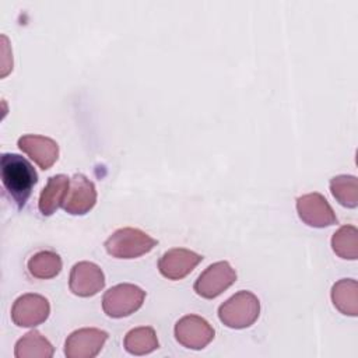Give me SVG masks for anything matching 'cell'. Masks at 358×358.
I'll return each instance as SVG.
<instances>
[{
    "label": "cell",
    "instance_id": "9",
    "mask_svg": "<svg viewBox=\"0 0 358 358\" xmlns=\"http://www.w3.org/2000/svg\"><path fill=\"white\" fill-rule=\"evenodd\" d=\"M106 340L108 333L101 329H78L66 338L64 354L67 358H94L99 354Z\"/></svg>",
    "mask_w": 358,
    "mask_h": 358
},
{
    "label": "cell",
    "instance_id": "14",
    "mask_svg": "<svg viewBox=\"0 0 358 358\" xmlns=\"http://www.w3.org/2000/svg\"><path fill=\"white\" fill-rule=\"evenodd\" d=\"M70 187V179L63 175H55L48 179L46 186L41 192L38 207L43 215H52L59 207L63 206Z\"/></svg>",
    "mask_w": 358,
    "mask_h": 358
},
{
    "label": "cell",
    "instance_id": "5",
    "mask_svg": "<svg viewBox=\"0 0 358 358\" xmlns=\"http://www.w3.org/2000/svg\"><path fill=\"white\" fill-rule=\"evenodd\" d=\"M236 281V271L228 262H217L210 264L196 280L193 288L197 295L213 299L221 295Z\"/></svg>",
    "mask_w": 358,
    "mask_h": 358
},
{
    "label": "cell",
    "instance_id": "11",
    "mask_svg": "<svg viewBox=\"0 0 358 358\" xmlns=\"http://www.w3.org/2000/svg\"><path fill=\"white\" fill-rule=\"evenodd\" d=\"M95 203L96 190L94 183L83 173H76L70 179V187L62 207L71 215H84L94 208Z\"/></svg>",
    "mask_w": 358,
    "mask_h": 358
},
{
    "label": "cell",
    "instance_id": "16",
    "mask_svg": "<svg viewBox=\"0 0 358 358\" xmlns=\"http://www.w3.org/2000/svg\"><path fill=\"white\" fill-rule=\"evenodd\" d=\"M14 354L17 358H50L55 354V348L46 337L32 330L17 341Z\"/></svg>",
    "mask_w": 358,
    "mask_h": 358
},
{
    "label": "cell",
    "instance_id": "12",
    "mask_svg": "<svg viewBox=\"0 0 358 358\" xmlns=\"http://www.w3.org/2000/svg\"><path fill=\"white\" fill-rule=\"evenodd\" d=\"M203 260V256L183 248H175L165 252L159 262V273L168 280H182L190 274L194 267Z\"/></svg>",
    "mask_w": 358,
    "mask_h": 358
},
{
    "label": "cell",
    "instance_id": "13",
    "mask_svg": "<svg viewBox=\"0 0 358 358\" xmlns=\"http://www.w3.org/2000/svg\"><path fill=\"white\" fill-rule=\"evenodd\" d=\"M18 148L43 171L49 169L59 158L57 143L39 134H25L20 137Z\"/></svg>",
    "mask_w": 358,
    "mask_h": 358
},
{
    "label": "cell",
    "instance_id": "6",
    "mask_svg": "<svg viewBox=\"0 0 358 358\" xmlns=\"http://www.w3.org/2000/svg\"><path fill=\"white\" fill-rule=\"evenodd\" d=\"M211 324L197 315H186L175 324V337L179 344L190 350H203L214 338Z\"/></svg>",
    "mask_w": 358,
    "mask_h": 358
},
{
    "label": "cell",
    "instance_id": "1",
    "mask_svg": "<svg viewBox=\"0 0 358 358\" xmlns=\"http://www.w3.org/2000/svg\"><path fill=\"white\" fill-rule=\"evenodd\" d=\"M1 182L18 208L28 201L34 186L38 183L35 168L18 154L1 155Z\"/></svg>",
    "mask_w": 358,
    "mask_h": 358
},
{
    "label": "cell",
    "instance_id": "3",
    "mask_svg": "<svg viewBox=\"0 0 358 358\" xmlns=\"http://www.w3.org/2000/svg\"><path fill=\"white\" fill-rule=\"evenodd\" d=\"M260 315V301L250 291H239L218 308L220 320L231 329H246Z\"/></svg>",
    "mask_w": 358,
    "mask_h": 358
},
{
    "label": "cell",
    "instance_id": "17",
    "mask_svg": "<svg viewBox=\"0 0 358 358\" xmlns=\"http://www.w3.org/2000/svg\"><path fill=\"white\" fill-rule=\"evenodd\" d=\"M124 350L133 355H145L158 348V338L152 327L143 326L131 329L123 341Z\"/></svg>",
    "mask_w": 358,
    "mask_h": 358
},
{
    "label": "cell",
    "instance_id": "8",
    "mask_svg": "<svg viewBox=\"0 0 358 358\" xmlns=\"http://www.w3.org/2000/svg\"><path fill=\"white\" fill-rule=\"evenodd\" d=\"M299 218L309 227L324 228L337 224V217L320 193H308L296 199Z\"/></svg>",
    "mask_w": 358,
    "mask_h": 358
},
{
    "label": "cell",
    "instance_id": "10",
    "mask_svg": "<svg viewBox=\"0 0 358 358\" xmlns=\"http://www.w3.org/2000/svg\"><path fill=\"white\" fill-rule=\"evenodd\" d=\"M105 287V275L99 266L91 262H80L70 271L69 288L77 296H92Z\"/></svg>",
    "mask_w": 358,
    "mask_h": 358
},
{
    "label": "cell",
    "instance_id": "19",
    "mask_svg": "<svg viewBox=\"0 0 358 358\" xmlns=\"http://www.w3.org/2000/svg\"><path fill=\"white\" fill-rule=\"evenodd\" d=\"M333 197L344 207L354 208L358 206V180L351 175H338L330 180Z\"/></svg>",
    "mask_w": 358,
    "mask_h": 358
},
{
    "label": "cell",
    "instance_id": "7",
    "mask_svg": "<svg viewBox=\"0 0 358 358\" xmlns=\"http://www.w3.org/2000/svg\"><path fill=\"white\" fill-rule=\"evenodd\" d=\"M49 313V301L39 294H24L14 301L11 308V319L20 327H35L43 323Z\"/></svg>",
    "mask_w": 358,
    "mask_h": 358
},
{
    "label": "cell",
    "instance_id": "15",
    "mask_svg": "<svg viewBox=\"0 0 358 358\" xmlns=\"http://www.w3.org/2000/svg\"><path fill=\"white\" fill-rule=\"evenodd\" d=\"M333 305L344 315H358V284L352 278H343L331 288Z\"/></svg>",
    "mask_w": 358,
    "mask_h": 358
},
{
    "label": "cell",
    "instance_id": "18",
    "mask_svg": "<svg viewBox=\"0 0 358 358\" xmlns=\"http://www.w3.org/2000/svg\"><path fill=\"white\" fill-rule=\"evenodd\" d=\"M62 259L52 250H41L28 260V271L39 280H49L62 271Z\"/></svg>",
    "mask_w": 358,
    "mask_h": 358
},
{
    "label": "cell",
    "instance_id": "2",
    "mask_svg": "<svg viewBox=\"0 0 358 358\" xmlns=\"http://www.w3.org/2000/svg\"><path fill=\"white\" fill-rule=\"evenodd\" d=\"M158 241L138 228H120L116 229L106 241V252L116 259H136L157 246Z\"/></svg>",
    "mask_w": 358,
    "mask_h": 358
},
{
    "label": "cell",
    "instance_id": "20",
    "mask_svg": "<svg viewBox=\"0 0 358 358\" xmlns=\"http://www.w3.org/2000/svg\"><path fill=\"white\" fill-rule=\"evenodd\" d=\"M331 248L341 259L358 257V229L354 225L341 227L331 238Z\"/></svg>",
    "mask_w": 358,
    "mask_h": 358
},
{
    "label": "cell",
    "instance_id": "4",
    "mask_svg": "<svg viewBox=\"0 0 358 358\" xmlns=\"http://www.w3.org/2000/svg\"><path fill=\"white\" fill-rule=\"evenodd\" d=\"M145 299V291L134 284H117L102 298V309L109 317H124L138 310Z\"/></svg>",
    "mask_w": 358,
    "mask_h": 358
}]
</instances>
